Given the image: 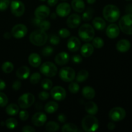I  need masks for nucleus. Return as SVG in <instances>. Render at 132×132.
Instances as JSON below:
<instances>
[{
    "instance_id": "f257e3e1",
    "label": "nucleus",
    "mask_w": 132,
    "mask_h": 132,
    "mask_svg": "<svg viewBox=\"0 0 132 132\" xmlns=\"http://www.w3.org/2000/svg\"><path fill=\"white\" fill-rule=\"evenodd\" d=\"M103 17L107 21L114 23L120 18L121 12L117 6L113 5H107L104 7L103 10Z\"/></svg>"
},
{
    "instance_id": "f03ea898",
    "label": "nucleus",
    "mask_w": 132,
    "mask_h": 132,
    "mask_svg": "<svg viewBox=\"0 0 132 132\" xmlns=\"http://www.w3.org/2000/svg\"><path fill=\"white\" fill-rule=\"evenodd\" d=\"M29 40L32 44L37 46L45 45L48 40V36L45 31L39 29L34 31L29 36Z\"/></svg>"
},
{
    "instance_id": "7ed1b4c3",
    "label": "nucleus",
    "mask_w": 132,
    "mask_h": 132,
    "mask_svg": "<svg viewBox=\"0 0 132 132\" xmlns=\"http://www.w3.org/2000/svg\"><path fill=\"white\" fill-rule=\"evenodd\" d=\"M82 128L85 131H95L99 128V121L92 115L86 116L81 122Z\"/></svg>"
},
{
    "instance_id": "20e7f679",
    "label": "nucleus",
    "mask_w": 132,
    "mask_h": 132,
    "mask_svg": "<svg viewBox=\"0 0 132 132\" xmlns=\"http://www.w3.org/2000/svg\"><path fill=\"white\" fill-rule=\"evenodd\" d=\"M80 39L85 42H90L92 41L95 36V30L91 24H83L80 27L78 31Z\"/></svg>"
},
{
    "instance_id": "39448f33",
    "label": "nucleus",
    "mask_w": 132,
    "mask_h": 132,
    "mask_svg": "<svg viewBox=\"0 0 132 132\" xmlns=\"http://www.w3.org/2000/svg\"><path fill=\"white\" fill-rule=\"evenodd\" d=\"M119 27L125 34L132 35V14H128L122 16L119 22Z\"/></svg>"
},
{
    "instance_id": "423d86ee",
    "label": "nucleus",
    "mask_w": 132,
    "mask_h": 132,
    "mask_svg": "<svg viewBox=\"0 0 132 132\" xmlns=\"http://www.w3.org/2000/svg\"><path fill=\"white\" fill-rule=\"evenodd\" d=\"M40 72L46 77H54L57 73V68L52 62H45L43 63L39 68Z\"/></svg>"
},
{
    "instance_id": "0eeeda50",
    "label": "nucleus",
    "mask_w": 132,
    "mask_h": 132,
    "mask_svg": "<svg viewBox=\"0 0 132 132\" xmlns=\"http://www.w3.org/2000/svg\"><path fill=\"white\" fill-rule=\"evenodd\" d=\"M35 102V97L31 93H25L21 95L18 99V105L21 108L25 109L30 108Z\"/></svg>"
},
{
    "instance_id": "6e6552de",
    "label": "nucleus",
    "mask_w": 132,
    "mask_h": 132,
    "mask_svg": "<svg viewBox=\"0 0 132 132\" xmlns=\"http://www.w3.org/2000/svg\"><path fill=\"white\" fill-rule=\"evenodd\" d=\"M59 77L64 82H72L76 79V72L71 67H63L59 73Z\"/></svg>"
},
{
    "instance_id": "1a4fd4ad",
    "label": "nucleus",
    "mask_w": 132,
    "mask_h": 132,
    "mask_svg": "<svg viewBox=\"0 0 132 132\" xmlns=\"http://www.w3.org/2000/svg\"><path fill=\"white\" fill-rule=\"evenodd\" d=\"M126 111L121 107H115L109 112V117L113 122H119L125 118Z\"/></svg>"
},
{
    "instance_id": "9d476101",
    "label": "nucleus",
    "mask_w": 132,
    "mask_h": 132,
    "mask_svg": "<svg viewBox=\"0 0 132 132\" xmlns=\"http://www.w3.org/2000/svg\"><path fill=\"white\" fill-rule=\"evenodd\" d=\"M10 10L12 14L16 17H21L24 14L25 6L22 1L19 0H14L10 3Z\"/></svg>"
},
{
    "instance_id": "9b49d317",
    "label": "nucleus",
    "mask_w": 132,
    "mask_h": 132,
    "mask_svg": "<svg viewBox=\"0 0 132 132\" xmlns=\"http://www.w3.org/2000/svg\"><path fill=\"white\" fill-rule=\"evenodd\" d=\"M28 32L27 27L24 24H18L14 26L11 31L12 36L16 39L24 37Z\"/></svg>"
},
{
    "instance_id": "f8f14e48",
    "label": "nucleus",
    "mask_w": 132,
    "mask_h": 132,
    "mask_svg": "<svg viewBox=\"0 0 132 132\" xmlns=\"http://www.w3.org/2000/svg\"><path fill=\"white\" fill-rule=\"evenodd\" d=\"M50 94H51L52 97L57 101H63L67 96L65 90L60 86H56L52 88Z\"/></svg>"
},
{
    "instance_id": "ddd939ff",
    "label": "nucleus",
    "mask_w": 132,
    "mask_h": 132,
    "mask_svg": "<svg viewBox=\"0 0 132 132\" xmlns=\"http://www.w3.org/2000/svg\"><path fill=\"white\" fill-rule=\"evenodd\" d=\"M47 117L43 112H39L33 115L32 117V122L34 126L37 127L43 126L46 122Z\"/></svg>"
},
{
    "instance_id": "4468645a",
    "label": "nucleus",
    "mask_w": 132,
    "mask_h": 132,
    "mask_svg": "<svg viewBox=\"0 0 132 132\" xmlns=\"http://www.w3.org/2000/svg\"><path fill=\"white\" fill-rule=\"evenodd\" d=\"M70 12L71 6L68 3H61L57 5L56 8L57 15L60 17H63V18L69 15Z\"/></svg>"
},
{
    "instance_id": "2eb2a0df",
    "label": "nucleus",
    "mask_w": 132,
    "mask_h": 132,
    "mask_svg": "<svg viewBox=\"0 0 132 132\" xmlns=\"http://www.w3.org/2000/svg\"><path fill=\"white\" fill-rule=\"evenodd\" d=\"M50 9L46 5H40L38 7L36 8L34 12L36 18L42 19V20L47 18L50 15Z\"/></svg>"
},
{
    "instance_id": "dca6fc26",
    "label": "nucleus",
    "mask_w": 132,
    "mask_h": 132,
    "mask_svg": "<svg viewBox=\"0 0 132 132\" xmlns=\"http://www.w3.org/2000/svg\"><path fill=\"white\" fill-rule=\"evenodd\" d=\"M81 41L77 37H71L69 38L67 42V48L68 50L72 52H75L78 51L81 48Z\"/></svg>"
},
{
    "instance_id": "f3484780",
    "label": "nucleus",
    "mask_w": 132,
    "mask_h": 132,
    "mask_svg": "<svg viewBox=\"0 0 132 132\" xmlns=\"http://www.w3.org/2000/svg\"><path fill=\"white\" fill-rule=\"evenodd\" d=\"M81 18L77 14H71L67 19V24L69 28H76L81 24Z\"/></svg>"
},
{
    "instance_id": "a211bd4d",
    "label": "nucleus",
    "mask_w": 132,
    "mask_h": 132,
    "mask_svg": "<svg viewBox=\"0 0 132 132\" xmlns=\"http://www.w3.org/2000/svg\"><path fill=\"white\" fill-rule=\"evenodd\" d=\"M120 28L116 24H110L106 30L107 37L110 39H115L119 35Z\"/></svg>"
},
{
    "instance_id": "6ab92c4d",
    "label": "nucleus",
    "mask_w": 132,
    "mask_h": 132,
    "mask_svg": "<svg viewBox=\"0 0 132 132\" xmlns=\"http://www.w3.org/2000/svg\"><path fill=\"white\" fill-rule=\"evenodd\" d=\"M70 60V56L68 53L62 52L59 53L55 57V62L59 66H63L67 64Z\"/></svg>"
},
{
    "instance_id": "aec40b11",
    "label": "nucleus",
    "mask_w": 132,
    "mask_h": 132,
    "mask_svg": "<svg viewBox=\"0 0 132 132\" xmlns=\"http://www.w3.org/2000/svg\"><path fill=\"white\" fill-rule=\"evenodd\" d=\"M131 48V43L127 39H121L117 42L116 48L120 52H126Z\"/></svg>"
},
{
    "instance_id": "412c9836",
    "label": "nucleus",
    "mask_w": 132,
    "mask_h": 132,
    "mask_svg": "<svg viewBox=\"0 0 132 132\" xmlns=\"http://www.w3.org/2000/svg\"><path fill=\"white\" fill-rule=\"evenodd\" d=\"M30 73V68L26 66H22L19 67L17 70L16 76L19 79L24 80L29 77Z\"/></svg>"
},
{
    "instance_id": "4be33fe9",
    "label": "nucleus",
    "mask_w": 132,
    "mask_h": 132,
    "mask_svg": "<svg viewBox=\"0 0 132 132\" xmlns=\"http://www.w3.org/2000/svg\"><path fill=\"white\" fill-rule=\"evenodd\" d=\"M28 63L32 67L37 68L41 65V58L37 53H32L28 56Z\"/></svg>"
},
{
    "instance_id": "5701e85b",
    "label": "nucleus",
    "mask_w": 132,
    "mask_h": 132,
    "mask_svg": "<svg viewBox=\"0 0 132 132\" xmlns=\"http://www.w3.org/2000/svg\"><path fill=\"white\" fill-rule=\"evenodd\" d=\"M94 47L92 44L86 43L82 45L81 48V54L85 57H89L92 55L94 52Z\"/></svg>"
},
{
    "instance_id": "b1692460",
    "label": "nucleus",
    "mask_w": 132,
    "mask_h": 132,
    "mask_svg": "<svg viewBox=\"0 0 132 132\" xmlns=\"http://www.w3.org/2000/svg\"><path fill=\"white\" fill-rule=\"evenodd\" d=\"M71 5L73 10L77 13L82 12L85 9V4L83 0H72Z\"/></svg>"
},
{
    "instance_id": "393cba45",
    "label": "nucleus",
    "mask_w": 132,
    "mask_h": 132,
    "mask_svg": "<svg viewBox=\"0 0 132 132\" xmlns=\"http://www.w3.org/2000/svg\"><path fill=\"white\" fill-rule=\"evenodd\" d=\"M82 94L85 99L90 100L95 97V92L92 87L90 86H86L82 88Z\"/></svg>"
},
{
    "instance_id": "a878e982",
    "label": "nucleus",
    "mask_w": 132,
    "mask_h": 132,
    "mask_svg": "<svg viewBox=\"0 0 132 132\" xmlns=\"http://www.w3.org/2000/svg\"><path fill=\"white\" fill-rule=\"evenodd\" d=\"M92 24L94 28L97 30H103L106 26L105 21L100 17L94 18L92 21Z\"/></svg>"
},
{
    "instance_id": "bb28decb",
    "label": "nucleus",
    "mask_w": 132,
    "mask_h": 132,
    "mask_svg": "<svg viewBox=\"0 0 132 132\" xmlns=\"http://www.w3.org/2000/svg\"><path fill=\"white\" fill-rule=\"evenodd\" d=\"M85 110L90 115L97 114L98 112V106L94 102L88 101L85 104Z\"/></svg>"
},
{
    "instance_id": "cd10ccee",
    "label": "nucleus",
    "mask_w": 132,
    "mask_h": 132,
    "mask_svg": "<svg viewBox=\"0 0 132 132\" xmlns=\"http://www.w3.org/2000/svg\"><path fill=\"white\" fill-rule=\"evenodd\" d=\"M59 108V105L55 101H49L45 104V110L48 113H53L56 112Z\"/></svg>"
},
{
    "instance_id": "c85d7f7f",
    "label": "nucleus",
    "mask_w": 132,
    "mask_h": 132,
    "mask_svg": "<svg viewBox=\"0 0 132 132\" xmlns=\"http://www.w3.org/2000/svg\"><path fill=\"white\" fill-rule=\"evenodd\" d=\"M5 111H6V113L9 116H14L19 113V106L17 105L16 104H14V103H12V104H10L6 106Z\"/></svg>"
},
{
    "instance_id": "c756f323",
    "label": "nucleus",
    "mask_w": 132,
    "mask_h": 132,
    "mask_svg": "<svg viewBox=\"0 0 132 132\" xmlns=\"http://www.w3.org/2000/svg\"><path fill=\"white\" fill-rule=\"evenodd\" d=\"M89 76V73L86 70H81L76 76V81L77 82H82L86 81Z\"/></svg>"
},
{
    "instance_id": "7c9ffc66",
    "label": "nucleus",
    "mask_w": 132,
    "mask_h": 132,
    "mask_svg": "<svg viewBox=\"0 0 132 132\" xmlns=\"http://www.w3.org/2000/svg\"><path fill=\"white\" fill-rule=\"evenodd\" d=\"M45 129L47 131L54 132L57 131L59 129V125L54 121H50L45 126Z\"/></svg>"
},
{
    "instance_id": "2f4dec72",
    "label": "nucleus",
    "mask_w": 132,
    "mask_h": 132,
    "mask_svg": "<svg viewBox=\"0 0 132 132\" xmlns=\"http://www.w3.org/2000/svg\"><path fill=\"white\" fill-rule=\"evenodd\" d=\"M78 131L77 126L73 123H67L62 127L63 132H77Z\"/></svg>"
},
{
    "instance_id": "473e14b6",
    "label": "nucleus",
    "mask_w": 132,
    "mask_h": 132,
    "mask_svg": "<svg viewBox=\"0 0 132 132\" xmlns=\"http://www.w3.org/2000/svg\"><path fill=\"white\" fill-rule=\"evenodd\" d=\"M94 11L93 10V9L92 8L88 7L86 9V11L82 14V20L85 21H89L91 20L93 18V15H94Z\"/></svg>"
},
{
    "instance_id": "72a5a7b5",
    "label": "nucleus",
    "mask_w": 132,
    "mask_h": 132,
    "mask_svg": "<svg viewBox=\"0 0 132 132\" xmlns=\"http://www.w3.org/2000/svg\"><path fill=\"white\" fill-rule=\"evenodd\" d=\"M14 66L12 63L9 61L5 62L1 66V69H2L3 72H5L6 73H11L13 70H14Z\"/></svg>"
},
{
    "instance_id": "f704fd0d",
    "label": "nucleus",
    "mask_w": 132,
    "mask_h": 132,
    "mask_svg": "<svg viewBox=\"0 0 132 132\" xmlns=\"http://www.w3.org/2000/svg\"><path fill=\"white\" fill-rule=\"evenodd\" d=\"M18 121L14 118H9L5 121V125H6V128L10 129V130L15 128L18 126Z\"/></svg>"
},
{
    "instance_id": "c9c22d12",
    "label": "nucleus",
    "mask_w": 132,
    "mask_h": 132,
    "mask_svg": "<svg viewBox=\"0 0 132 132\" xmlns=\"http://www.w3.org/2000/svg\"><path fill=\"white\" fill-rule=\"evenodd\" d=\"M104 45V42L102 38L99 37H94L92 39V45L96 48H101Z\"/></svg>"
},
{
    "instance_id": "e433bc0d",
    "label": "nucleus",
    "mask_w": 132,
    "mask_h": 132,
    "mask_svg": "<svg viewBox=\"0 0 132 132\" xmlns=\"http://www.w3.org/2000/svg\"><path fill=\"white\" fill-rule=\"evenodd\" d=\"M53 86L51 80L48 79H45L41 81V86L45 90H50Z\"/></svg>"
},
{
    "instance_id": "4c0bfd02",
    "label": "nucleus",
    "mask_w": 132,
    "mask_h": 132,
    "mask_svg": "<svg viewBox=\"0 0 132 132\" xmlns=\"http://www.w3.org/2000/svg\"><path fill=\"white\" fill-rule=\"evenodd\" d=\"M79 85L77 82H74L72 81L71 83L69 85V86H68V90L72 94H76V93H77L79 91Z\"/></svg>"
},
{
    "instance_id": "58836bf2",
    "label": "nucleus",
    "mask_w": 132,
    "mask_h": 132,
    "mask_svg": "<svg viewBox=\"0 0 132 132\" xmlns=\"http://www.w3.org/2000/svg\"><path fill=\"white\" fill-rule=\"evenodd\" d=\"M41 80V75L38 72H35L30 77V81L32 84H37Z\"/></svg>"
},
{
    "instance_id": "ea45409f",
    "label": "nucleus",
    "mask_w": 132,
    "mask_h": 132,
    "mask_svg": "<svg viewBox=\"0 0 132 132\" xmlns=\"http://www.w3.org/2000/svg\"><path fill=\"white\" fill-rule=\"evenodd\" d=\"M9 99L4 93L0 92V107H5L7 105Z\"/></svg>"
},
{
    "instance_id": "a19ab883",
    "label": "nucleus",
    "mask_w": 132,
    "mask_h": 132,
    "mask_svg": "<svg viewBox=\"0 0 132 132\" xmlns=\"http://www.w3.org/2000/svg\"><path fill=\"white\" fill-rule=\"evenodd\" d=\"M54 52V49L53 48H52L51 46H47L46 47L44 48L41 51V54L43 56L45 57H48L52 55V54Z\"/></svg>"
},
{
    "instance_id": "79ce46f5",
    "label": "nucleus",
    "mask_w": 132,
    "mask_h": 132,
    "mask_svg": "<svg viewBox=\"0 0 132 132\" xmlns=\"http://www.w3.org/2000/svg\"><path fill=\"white\" fill-rule=\"evenodd\" d=\"M49 41L53 45H57L60 43V37L55 34H52L50 36Z\"/></svg>"
},
{
    "instance_id": "37998d69",
    "label": "nucleus",
    "mask_w": 132,
    "mask_h": 132,
    "mask_svg": "<svg viewBox=\"0 0 132 132\" xmlns=\"http://www.w3.org/2000/svg\"><path fill=\"white\" fill-rule=\"evenodd\" d=\"M59 35L62 38H67L70 36V32L67 28H61L59 31Z\"/></svg>"
},
{
    "instance_id": "c03bdc74",
    "label": "nucleus",
    "mask_w": 132,
    "mask_h": 132,
    "mask_svg": "<svg viewBox=\"0 0 132 132\" xmlns=\"http://www.w3.org/2000/svg\"><path fill=\"white\" fill-rule=\"evenodd\" d=\"M10 5L9 0H0V11H5Z\"/></svg>"
},
{
    "instance_id": "a18cd8bd",
    "label": "nucleus",
    "mask_w": 132,
    "mask_h": 132,
    "mask_svg": "<svg viewBox=\"0 0 132 132\" xmlns=\"http://www.w3.org/2000/svg\"><path fill=\"white\" fill-rule=\"evenodd\" d=\"M40 29L43 30L44 31L48 30V29L50 27V23L48 21H42L41 24L39 26Z\"/></svg>"
},
{
    "instance_id": "49530a36",
    "label": "nucleus",
    "mask_w": 132,
    "mask_h": 132,
    "mask_svg": "<svg viewBox=\"0 0 132 132\" xmlns=\"http://www.w3.org/2000/svg\"><path fill=\"white\" fill-rule=\"evenodd\" d=\"M29 117V113L26 110H21L19 112V118L21 121H27Z\"/></svg>"
},
{
    "instance_id": "de8ad7c7",
    "label": "nucleus",
    "mask_w": 132,
    "mask_h": 132,
    "mask_svg": "<svg viewBox=\"0 0 132 132\" xmlns=\"http://www.w3.org/2000/svg\"><path fill=\"white\" fill-rule=\"evenodd\" d=\"M50 97V94L46 91H42L39 94V98L41 101H46Z\"/></svg>"
},
{
    "instance_id": "09e8293b",
    "label": "nucleus",
    "mask_w": 132,
    "mask_h": 132,
    "mask_svg": "<svg viewBox=\"0 0 132 132\" xmlns=\"http://www.w3.org/2000/svg\"><path fill=\"white\" fill-rule=\"evenodd\" d=\"M82 59L81 56L80 55H78V54L74 55L72 57V61L76 64H79L82 62Z\"/></svg>"
},
{
    "instance_id": "8fccbe9b",
    "label": "nucleus",
    "mask_w": 132,
    "mask_h": 132,
    "mask_svg": "<svg viewBox=\"0 0 132 132\" xmlns=\"http://www.w3.org/2000/svg\"><path fill=\"white\" fill-rule=\"evenodd\" d=\"M21 87V82L19 80H16L12 85V89L15 91H18Z\"/></svg>"
},
{
    "instance_id": "3c124183",
    "label": "nucleus",
    "mask_w": 132,
    "mask_h": 132,
    "mask_svg": "<svg viewBox=\"0 0 132 132\" xmlns=\"http://www.w3.org/2000/svg\"><path fill=\"white\" fill-rule=\"evenodd\" d=\"M22 131L23 132H35L36 130L32 126H25L22 128Z\"/></svg>"
},
{
    "instance_id": "603ef678",
    "label": "nucleus",
    "mask_w": 132,
    "mask_h": 132,
    "mask_svg": "<svg viewBox=\"0 0 132 132\" xmlns=\"http://www.w3.org/2000/svg\"><path fill=\"white\" fill-rule=\"evenodd\" d=\"M42 21H43L42 19H39V18H35L32 19V24H33L34 25L36 26V27H39V26H40V24H41Z\"/></svg>"
},
{
    "instance_id": "864d4df0",
    "label": "nucleus",
    "mask_w": 132,
    "mask_h": 132,
    "mask_svg": "<svg viewBox=\"0 0 132 132\" xmlns=\"http://www.w3.org/2000/svg\"><path fill=\"white\" fill-rule=\"evenodd\" d=\"M57 119L58 121H59L61 123H64V122H66V121H67V117H66L65 115L63 114V113L59 114V116H58Z\"/></svg>"
},
{
    "instance_id": "5fc2aeb1",
    "label": "nucleus",
    "mask_w": 132,
    "mask_h": 132,
    "mask_svg": "<svg viewBox=\"0 0 132 132\" xmlns=\"http://www.w3.org/2000/svg\"><path fill=\"white\" fill-rule=\"evenodd\" d=\"M48 5L50 6H54L58 3V0H48Z\"/></svg>"
},
{
    "instance_id": "6e6d98bb",
    "label": "nucleus",
    "mask_w": 132,
    "mask_h": 132,
    "mask_svg": "<svg viewBox=\"0 0 132 132\" xmlns=\"http://www.w3.org/2000/svg\"><path fill=\"white\" fill-rule=\"evenodd\" d=\"M107 127H108V128L110 130H113L115 129V128H116V125H115V124L113 122H108V125H107Z\"/></svg>"
},
{
    "instance_id": "4d7b16f0",
    "label": "nucleus",
    "mask_w": 132,
    "mask_h": 132,
    "mask_svg": "<svg viewBox=\"0 0 132 132\" xmlns=\"http://www.w3.org/2000/svg\"><path fill=\"white\" fill-rule=\"evenodd\" d=\"M6 88V83L5 81L2 79H0V91L3 90Z\"/></svg>"
},
{
    "instance_id": "13d9d810",
    "label": "nucleus",
    "mask_w": 132,
    "mask_h": 132,
    "mask_svg": "<svg viewBox=\"0 0 132 132\" xmlns=\"http://www.w3.org/2000/svg\"><path fill=\"white\" fill-rule=\"evenodd\" d=\"M11 35L12 34H10L9 33V32H6V33H5V34H4L3 37H5V38L6 39H10V37H11Z\"/></svg>"
},
{
    "instance_id": "bf43d9fd",
    "label": "nucleus",
    "mask_w": 132,
    "mask_h": 132,
    "mask_svg": "<svg viewBox=\"0 0 132 132\" xmlns=\"http://www.w3.org/2000/svg\"><path fill=\"white\" fill-rule=\"evenodd\" d=\"M57 18V14L56 13H52L51 14H50V18L52 19H55Z\"/></svg>"
},
{
    "instance_id": "052dcab7",
    "label": "nucleus",
    "mask_w": 132,
    "mask_h": 132,
    "mask_svg": "<svg viewBox=\"0 0 132 132\" xmlns=\"http://www.w3.org/2000/svg\"><path fill=\"white\" fill-rule=\"evenodd\" d=\"M86 1H87V3L88 4H90V5H92V4L95 3V1H96V0H86Z\"/></svg>"
},
{
    "instance_id": "680f3d73",
    "label": "nucleus",
    "mask_w": 132,
    "mask_h": 132,
    "mask_svg": "<svg viewBox=\"0 0 132 132\" xmlns=\"http://www.w3.org/2000/svg\"><path fill=\"white\" fill-rule=\"evenodd\" d=\"M40 1H46V0H40Z\"/></svg>"
},
{
    "instance_id": "e2e57ef3",
    "label": "nucleus",
    "mask_w": 132,
    "mask_h": 132,
    "mask_svg": "<svg viewBox=\"0 0 132 132\" xmlns=\"http://www.w3.org/2000/svg\"><path fill=\"white\" fill-rule=\"evenodd\" d=\"M126 1H131V0H126Z\"/></svg>"
},
{
    "instance_id": "0e129e2a",
    "label": "nucleus",
    "mask_w": 132,
    "mask_h": 132,
    "mask_svg": "<svg viewBox=\"0 0 132 132\" xmlns=\"http://www.w3.org/2000/svg\"><path fill=\"white\" fill-rule=\"evenodd\" d=\"M62 1H66V0H62Z\"/></svg>"
}]
</instances>
